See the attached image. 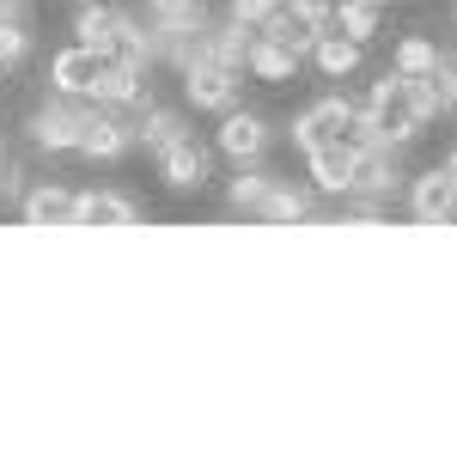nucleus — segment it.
Wrapping results in <instances>:
<instances>
[{
    "instance_id": "16",
    "label": "nucleus",
    "mask_w": 457,
    "mask_h": 457,
    "mask_svg": "<svg viewBox=\"0 0 457 457\" xmlns=\"http://www.w3.org/2000/svg\"><path fill=\"white\" fill-rule=\"evenodd\" d=\"M73 31H79V43H86L92 55H110V49H116V6H104V0H79Z\"/></svg>"
},
{
    "instance_id": "9",
    "label": "nucleus",
    "mask_w": 457,
    "mask_h": 457,
    "mask_svg": "<svg viewBox=\"0 0 457 457\" xmlns=\"http://www.w3.org/2000/svg\"><path fill=\"white\" fill-rule=\"evenodd\" d=\"M141 202L135 195H116V189H79L73 195V226H135Z\"/></svg>"
},
{
    "instance_id": "12",
    "label": "nucleus",
    "mask_w": 457,
    "mask_h": 457,
    "mask_svg": "<svg viewBox=\"0 0 457 457\" xmlns=\"http://www.w3.org/2000/svg\"><path fill=\"white\" fill-rule=\"evenodd\" d=\"M159 177H165L171 189H202V183H208V146L195 141V135H183L177 146L159 153Z\"/></svg>"
},
{
    "instance_id": "21",
    "label": "nucleus",
    "mask_w": 457,
    "mask_h": 457,
    "mask_svg": "<svg viewBox=\"0 0 457 457\" xmlns=\"http://www.w3.org/2000/svg\"><path fill=\"white\" fill-rule=\"evenodd\" d=\"M329 31H342V37H353V43H366V37L378 31V0H336Z\"/></svg>"
},
{
    "instance_id": "17",
    "label": "nucleus",
    "mask_w": 457,
    "mask_h": 457,
    "mask_svg": "<svg viewBox=\"0 0 457 457\" xmlns=\"http://www.w3.org/2000/svg\"><path fill=\"white\" fill-rule=\"evenodd\" d=\"M312 62H317V73H323V79H348V73L360 68V43H353V37H342V31H323L312 43Z\"/></svg>"
},
{
    "instance_id": "29",
    "label": "nucleus",
    "mask_w": 457,
    "mask_h": 457,
    "mask_svg": "<svg viewBox=\"0 0 457 457\" xmlns=\"http://www.w3.org/2000/svg\"><path fill=\"white\" fill-rule=\"evenodd\" d=\"M0 19H25V0H0Z\"/></svg>"
},
{
    "instance_id": "7",
    "label": "nucleus",
    "mask_w": 457,
    "mask_h": 457,
    "mask_svg": "<svg viewBox=\"0 0 457 457\" xmlns=\"http://www.w3.org/2000/svg\"><path fill=\"white\" fill-rule=\"evenodd\" d=\"M213 146H220L232 165H256V159H262V146H269V122H262V116H250V110H226V122H220Z\"/></svg>"
},
{
    "instance_id": "26",
    "label": "nucleus",
    "mask_w": 457,
    "mask_h": 457,
    "mask_svg": "<svg viewBox=\"0 0 457 457\" xmlns=\"http://www.w3.org/2000/svg\"><path fill=\"white\" fill-rule=\"evenodd\" d=\"M269 183H275V177H262V171H250V165H238V177H232V189H226V202H232V208H256Z\"/></svg>"
},
{
    "instance_id": "10",
    "label": "nucleus",
    "mask_w": 457,
    "mask_h": 457,
    "mask_svg": "<svg viewBox=\"0 0 457 457\" xmlns=\"http://www.w3.org/2000/svg\"><path fill=\"white\" fill-rule=\"evenodd\" d=\"M403 189V171H396V146H360L353 159V189L348 195H396Z\"/></svg>"
},
{
    "instance_id": "18",
    "label": "nucleus",
    "mask_w": 457,
    "mask_h": 457,
    "mask_svg": "<svg viewBox=\"0 0 457 457\" xmlns=\"http://www.w3.org/2000/svg\"><path fill=\"white\" fill-rule=\"evenodd\" d=\"M183 135H189V129H183L177 110H153V104H146L141 116H135V141H141L146 153H165V146H177Z\"/></svg>"
},
{
    "instance_id": "30",
    "label": "nucleus",
    "mask_w": 457,
    "mask_h": 457,
    "mask_svg": "<svg viewBox=\"0 0 457 457\" xmlns=\"http://www.w3.org/2000/svg\"><path fill=\"white\" fill-rule=\"evenodd\" d=\"M445 171H452V177H457V146H452V159H445Z\"/></svg>"
},
{
    "instance_id": "27",
    "label": "nucleus",
    "mask_w": 457,
    "mask_h": 457,
    "mask_svg": "<svg viewBox=\"0 0 457 457\" xmlns=\"http://www.w3.org/2000/svg\"><path fill=\"white\" fill-rule=\"evenodd\" d=\"M433 92H439V116H452L457 110V55L439 49V68H433Z\"/></svg>"
},
{
    "instance_id": "11",
    "label": "nucleus",
    "mask_w": 457,
    "mask_h": 457,
    "mask_svg": "<svg viewBox=\"0 0 457 457\" xmlns=\"http://www.w3.org/2000/svg\"><path fill=\"white\" fill-rule=\"evenodd\" d=\"M98 62H104V55H92L86 43L62 49V55L49 62V79H55V92H62V98H92V86H98Z\"/></svg>"
},
{
    "instance_id": "5",
    "label": "nucleus",
    "mask_w": 457,
    "mask_h": 457,
    "mask_svg": "<svg viewBox=\"0 0 457 457\" xmlns=\"http://www.w3.org/2000/svg\"><path fill=\"white\" fill-rule=\"evenodd\" d=\"M183 98L195 110H220L226 116V110L238 104V73L220 68V62H189L183 68Z\"/></svg>"
},
{
    "instance_id": "13",
    "label": "nucleus",
    "mask_w": 457,
    "mask_h": 457,
    "mask_svg": "<svg viewBox=\"0 0 457 457\" xmlns=\"http://www.w3.org/2000/svg\"><path fill=\"white\" fill-rule=\"evenodd\" d=\"M250 25H238V19H226V25H208V31H202V55H195V62H220V68H245V55H250Z\"/></svg>"
},
{
    "instance_id": "28",
    "label": "nucleus",
    "mask_w": 457,
    "mask_h": 457,
    "mask_svg": "<svg viewBox=\"0 0 457 457\" xmlns=\"http://www.w3.org/2000/svg\"><path fill=\"white\" fill-rule=\"evenodd\" d=\"M12 195H19V171H12L6 153H0V202H12Z\"/></svg>"
},
{
    "instance_id": "14",
    "label": "nucleus",
    "mask_w": 457,
    "mask_h": 457,
    "mask_svg": "<svg viewBox=\"0 0 457 457\" xmlns=\"http://www.w3.org/2000/svg\"><path fill=\"white\" fill-rule=\"evenodd\" d=\"M116 62H129V68H153L159 62V37L146 31L141 19H129V12H116V49H110Z\"/></svg>"
},
{
    "instance_id": "32",
    "label": "nucleus",
    "mask_w": 457,
    "mask_h": 457,
    "mask_svg": "<svg viewBox=\"0 0 457 457\" xmlns=\"http://www.w3.org/2000/svg\"><path fill=\"white\" fill-rule=\"evenodd\" d=\"M378 6H385V0H378Z\"/></svg>"
},
{
    "instance_id": "20",
    "label": "nucleus",
    "mask_w": 457,
    "mask_h": 457,
    "mask_svg": "<svg viewBox=\"0 0 457 457\" xmlns=\"http://www.w3.org/2000/svg\"><path fill=\"white\" fill-rule=\"evenodd\" d=\"M256 213H262L269 226H293V220H305V213H312V195H305V189H293V183H269V189H262V202H256Z\"/></svg>"
},
{
    "instance_id": "19",
    "label": "nucleus",
    "mask_w": 457,
    "mask_h": 457,
    "mask_svg": "<svg viewBox=\"0 0 457 457\" xmlns=\"http://www.w3.org/2000/svg\"><path fill=\"white\" fill-rule=\"evenodd\" d=\"M245 68L256 73V79H293V68H299V55L287 49V43H275V37H250V55Z\"/></svg>"
},
{
    "instance_id": "4",
    "label": "nucleus",
    "mask_w": 457,
    "mask_h": 457,
    "mask_svg": "<svg viewBox=\"0 0 457 457\" xmlns=\"http://www.w3.org/2000/svg\"><path fill=\"white\" fill-rule=\"evenodd\" d=\"M92 104H110V110H146V68H129V62H116L104 55L98 62V86H92Z\"/></svg>"
},
{
    "instance_id": "8",
    "label": "nucleus",
    "mask_w": 457,
    "mask_h": 457,
    "mask_svg": "<svg viewBox=\"0 0 457 457\" xmlns=\"http://www.w3.org/2000/svg\"><path fill=\"white\" fill-rule=\"evenodd\" d=\"M305 159H312V183L323 189V195H348V189H353V159H360V146H353L348 135H342V141L312 146Z\"/></svg>"
},
{
    "instance_id": "1",
    "label": "nucleus",
    "mask_w": 457,
    "mask_h": 457,
    "mask_svg": "<svg viewBox=\"0 0 457 457\" xmlns=\"http://www.w3.org/2000/svg\"><path fill=\"white\" fill-rule=\"evenodd\" d=\"M86 110H92V98H55V104H43L31 116V141L43 153H73L79 129H86Z\"/></svg>"
},
{
    "instance_id": "3",
    "label": "nucleus",
    "mask_w": 457,
    "mask_h": 457,
    "mask_svg": "<svg viewBox=\"0 0 457 457\" xmlns=\"http://www.w3.org/2000/svg\"><path fill=\"white\" fill-rule=\"evenodd\" d=\"M348 122H353V104L342 98V92H329V98H317V104L293 122V146H299V153H312V146H323V141H342V135H348Z\"/></svg>"
},
{
    "instance_id": "15",
    "label": "nucleus",
    "mask_w": 457,
    "mask_h": 457,
    "mask_svg": "<svg viewBox=\"0 0 457 457\" xmlns=\"http://www.w3.org/2000/svg\"><path fill=\"white\" fill-rule=\"evenodd\" d=\"M19 213H25V226H73V189L43 183V189H31L19 202Z\"/></svg>"
},
{
    "instance_id": "2",
    "label": "nucleus",
    "mask_w": 457,
    "mask_h": 457,
    "mask_svg": "<svg viewBox=\"0 0 457 457\" xmlns=\"http://www.w3.org/2000/svg\"><path fill=\"white\" fill-rule=\"evenodd\" d=\"M129 146H135V122H122L110 104L86 110V129H79V146H73V153H86V159L110 165V159H122Z\"/></svg>"
},
{
    "instance_id": "31",
    "label": "nucleus",
    "mask_w": 457,
    "mask_h": 457,
    "mask_svg": "<svg viewBox=\"0 0 457 457\" xmlns=\"http://www.w3.org/2000/svg\"><path fill=\"white\" fill-rule=\"evenodd\" d=\"M329 6H336V0H329Z\"/></svg>"
},
{
    "instance_id": "6",
    "label": "nucleus",
    "mask_w": 457,
    "mask_h": 457,
    "mask_svg": "<svg viewBox=\"0 0 457 457\" xmlns=\"http://www.w3.org/2000/svg\"><path fill=\"white\" fill-rule=\"evenodd\" d=\"M409 208H415L421 226H445V220H457V177L445 171V165L421 171L415 183H409Z\"/></svg>"
},
{
    "instance_id": "24",
    "label": "nucleus",
    "mask_w": 457,
    "mask_h": 457,
    "mask_svg": "<svg viewBox=\"0 0 457 457\" xmlns=\"http://www.w3.org/2000/svg\"><path fill=\"white\" fill-rule=\"evenodd\" d=\"M31 55V31H25V19H0V73L19 68Z\"/></svg>"
},
{
    "instance_id": "22",
    "label": "nucleus",
    "mask_w": 457,
    "mask_h": 457,
    "mask_svg": "<svg viewBox=\"0 0 457 457\" xmlns=\"http://www.w3.org/2000/svg\"><path fill=\"white\" fill-rule=\"evenodd\" d=\"M146 19L153 25H202L208 6L202 0H146Z\"/></svg>"
},
{
    "instance_id": "23",
    "label": "nucleus",
    "mask_w": 457,
    "mask_h": 457,
    "mask_svg": "<svg viewBox=\"0 0 457 457\" xmlns=\"http://www.w3.org/2000/svg\"><path fill=\"white\" fill-rule=\"evenodd\" d=\"M433 68H439V49H433L427 37H403V43H396V73L415 79V73H433Z\"/></svg>"
},
{
    "instance_id": "25",
    "label": "nucleus",
    "mask_w": 457,
    "mask_h": 457,
    "mask_svg": "<svg viewBox=\"0 0 457 457\" xmlns=\"http://www.w3.org/2000/svg\"><path fill=\"white\" fill-rule=\"evenodd\" d=\"M329 12H336L329 0H287V19H293L299 31H312V37L329 31Z\"/></svg>"
}]
</instances>
